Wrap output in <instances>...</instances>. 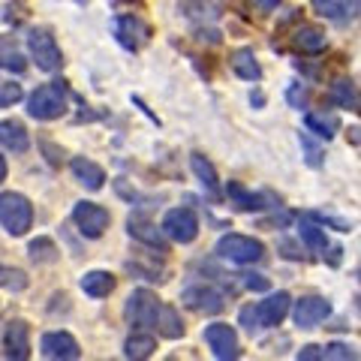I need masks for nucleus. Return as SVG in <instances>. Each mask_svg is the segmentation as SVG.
I'll return each mask as SVG.
<instances>
[{
	"label": "nucleus",
	"mask_w": 361,
	"mask_h": 361,
	"mask_svg": "<svg viewBox=\"0 0 361 361\" xmlns=\"http://www.w3.org/2000/svg\"><path fill=\"white\" fill-rule=\"evenodd\" d=\"M27 111L37 121H58L66 111V85L51 82V85L37 87L27 99Z\"/></svg>",
	"instance_id": "1"
},
{
	"label": "nucleus",
	"mask_w": 361,
	"mask_h": 361,
	"mask_svg": "<svg viewBox=\"0 0 361 361\" xmlns=\"http://www.w3.org/2000/svg\"><path fill=\"white\" fill-rule=\"evenodd\" d=\"M0 226L9 235H25L33 226V205L21 193H0Z\"/></svg>",
	"instance_id": "2"
},
{
	"label": "nucleus",
	"mask_w": 361,
	"mask_h": 361,
	"mask_svg": "<svg viewBox=\"0 0 361 361\" xmlns=\"http://www.w3.org/2000/svg\"><path fill=\"white\" fill-rule=\"evenodd\" d=\"M160 310H163V304H160V298H157L154 292L135 289L133 295L127 298L123 316H127V322L135 325V329H154V325L160 322Z\"/></svg>",
	"instance_id": "3"
},
{
	"label": "nucleus",
	"mask_w": 361,
	"mask_h": 361,
	"mask_svg": "<svg viewBox=\"0 0 361 361\" xmlns=\"http://www.w3.org/2000/svg\"><path fill=\"white\" fill-rule=\"evenodd\" d=\"M217 256L229 259L235 265H253L265 256V244L256 238H247V235H223L217 241Z\"/></svg>",
	"instance_id": "4"
},
{
	"label": "nucleus",
	"mask_w": 361,
	"mask_h": 361,
	"mask_svg": "<svg viewBox=\"0 0 361 361\" xmlns=\"http://www.w3.org/2000/svg\"><path fill=\"white\" fill-rule=\"evenodd\" d=\"M27 49H30V58L37 61V66L42 73H58L61 66H63V54L58 49V42H54V37L49 30H30V37H27Z\"/></svg>",
	"instance_id": "5"
},
{
	"label": "nucleus",
	"mask_w": 361,
	"mask_h": 361,
	"mask_svg": "<svg viewBox=\"0 0 361 361\" xmlns=\"http://www.w3.org/2000/svg\"><path fill=\"white\" fill-rule=\"evenodd\" d=\"M180 301H184V307L196 310V313H205V316H214L226 307V295L211 286V283H196V286H187L180 292Z\"/></svg>",
	"instance_id": "6"
},
{
	"label": "nucleus",
	"mask_w": 361,
	"mask_h": 361,
	"mask_svg": "<svg viewBox=\"0 0 361 361\" xmlns=\"http://www.w3.org/2000/svg\"><path fill=\"white\" fill-rule=\"evenodd\" d=\"M163 232L169 241H178V244H190L196 241L199 235V217L193 208H172L163 220Z\"/></svg>",
	"instance_id": "7"
},
{
	"label": "nucleus",
	"mask_w": 361,
	"mask_h": 361,
	"mask_svg": "<svg viewBox=\"0 0 361 361\" xmlns=\"http://www.w3.org/2000/svg\"><path fill=\"white\" fill-rule=\"evenodd\" d=\"M73 220L78 226V232L85 235V238H99L106 229H109V211L103 205H97V202H78L73 208Z\"/></svg>",
	"instance_id": "8"
},
{
	"label": "nucleus",
	"mask_w": 361,
	"mask_h": 361,
	"mask_svg": "<svg viewBox=\"0 0 361 361\" xmlns=\"http://www.w3.org/2000/svg\"><path fill=\"white\" fill-rule=\"evenodd\" d=\"M205 343L211 346L214 358L220 361H235L241 355V346H238V334H235L232 325L226 322H214L205 329Z\"/></svg>",
	"instance_id": "9"
},
{
	"label": "nucleus",
	"mask_w": 361,
	"mask_h": 361,
	"mask_svg": "<svg viewBox=\"0 0 361 361\" xmlns=\"http://www.w3.org/2000/svg\"><path fill=\"white\" fill-rule=\"evenodd\" d=\"M39 349H42V355L51 358V361H75L78 355H82L78 341L66 331H49L39 341Z\"/></svg>",
	"instance_id": "10"
},
{
	"label": "nucleus",
	"mask_w": 361,
	"mask_h": 361,
	"mask_svg": "<svg viewBox=\"0 0 361 361\" xmlns=\"http://www.w3.org/2000/svg\"><path fill=\"white\" fill-rule=\"evenodd\" d=\"M331 313V304L319 298V295H304L301 301H295V310H292V319H295L298 329H316L325 316Z\"/></svg>",
	"instance_id": "11"
},
{
	"label": "nucleus",
	"mask_w": 361,
	"mask_h": 361,
	"mask_svg": "<svg viewBox=\"0 0 361 361\" xmlns=\"http://www.w3.org/2000/svg\"><path fill=\"white\" fill-rule=\"evenodd\" d=\"M4 353H6V358H13V361L30 358V329H27L25 319H13L6 325V331H4Z\"/></svg>",
	"instance_id": "12"
},
{
	"label": "nucleus",
	"mask_w": 361,
	"mask_h": 361,
	"mask_svg": "<svg viewBox=\"0 0 361 361\" xmlns=\"http://www.w3.org/2000/svg\"><path fill=\"white\" fill-rule=\"evenodd\" d=\"M289 292H274V295H268L265 301H259L256 304V310H259V322H262V329H274V325H280L286 319V313H289Z\"/></svg>",
	"instance_id": "13"
},
{
	"label": "nucleus",
	"mask_w": 361,
	"mask_h": 361,
	"mask_svg": "<svg viewBox=\"0 0 361 361\" xmlns=\"http://www.w3.org/2000/svg\"><path fill=\"white\" fill-rule=\"evenodd\" d=\"M127 232L133 235L135 241H142V244L154 247V250L166 253V232H163V229H157L154 223L142 220V217H130V220H127Z\"/></svg>",
	"instance_id": "14"
},
{
	"label": "nucleus",
	"mask_w": 361,
	"mask_h": 361,
	"mask_svg": "<svg viewBox=\"0 0 361 361\" xmlns=\"http://www.w3.org/2000/svg\"><path fill=\"white\" fill-rule=\"evenodd\" d=\"M70 169H73V175H75V180H78L82 187H87V190H103L106 172H103V169H99L94 160H85V157H73Z\"/></svg>",
	"instance_id": "15"
},
{
	"label": "nucleus",
	"mask_w": 361,
	"mask_h": 361,
	"mask_svg": "<svg viewBox=\"0 0 361 361\" xmlns=\"http://www.w3.org/2000/svg\"><path fill=\"white\" fill-rule=\"evenodd\" d=\"M0 145L13 154H25L30 148V135L18 121H0Z\"/></svg>",
	"instance_id": "16"
},
{
	"label": "nucleus",
	"mask_w": 361,
	"mask_h": 361,
	"mask_svg": "<svg viewBox=\"0 0 361 361\" xmlns=\"http://www.w3.org/2000/svg\"><path fill=\"white\" fill-rule=\"evenodd\" d=\"M115 274H109V271H87L82 277V292L90 298H109L111 292H115Z\"/></svg>",
	"instance_id": "17"
},
{
	"label": "nucleus",
	"mask_w": 361,
	"mask_h": 361,
	"mask_svg": "<svg viewBox=\"0 0 361 361\" xmlns=\"http://www.w3.org/2000/svg\"><path fill=\"white\" fill-rule=\"evenodd\" d=\"M292 45H295L301 54H319V51H325L329 39H325V33H322L319 27L301 25V27L295 30V37H292Z\"/></svg>",
	"instance_id": "18"
},
{
	"label": "nucleus",
	"mask_w": 361,
	"mask_h": 361,
	"mask_svg": "<svg viewBox=\"0 0 361 361\" xmlns=\"http://www.w3.org/2000/svg\"><path fill=\"white\" fill-rule=\"evenodd\" d=\"M232 70L238 78H244V82H259L262 78V66H259L256 61V54L253 49H238V51H232Z\"/></svg>",
	"instance_id": "19"
},
{
	"label": "nucleus",
	"mask_w": 361,
	"mask_h": 361,
	"mask_svg": "<svg viewBox=\"0 0 361 361\" xmlns=\"http://www.w3.org/2000/svg\"><path fill=\"white\" fill-rule=\"evenodd\" d=\"M190 166H193V175L199 178V184L208 190L211 196H220V178H217V169L208 157L202 154H190Z\"/></svg>",
	"instance_id": "20"
},
{
	"label": "nucleus",
	"mask_w": 361,
	"mask_h": 361,
	"mask_svg": "<svg viewBox=\"0 0 361 361\" xmlns=\"http://www.w3.org/2000/svg\"><path fill=\"white\" fill-rule=\"evenodd\" d=\"M226 196H229V202L238 211H262V208H268L265 205V196L250 193V190L241 187L238 180H229V187H226Z\"/></svg>",
	"instance_id": "21"
},
{
	"label": "nucleus",
	"mask_w": 361,
	"mask_h": 361,
	"mask_svg": "<svg viewBox=\"0 0 361 361\" xmlns=\"http://www.w3.org/2000/svg\"><path fill=\"white\" fill-rule=\"evenodd\" d=\"M331 103L349 109V111H361V97H358V87L349 82V78H337L331 85Z\"/></svg>",
	"instance_id": "22"
},
{
	"label": "nucleus",
	"mask_w": 361,
	"mask_h": 361,
	"mask_svg": "<svg viewBox=\"0 0 361 361\" xmlns=\"http://www.w3.org/2000/svg\"><path fill=\"white\" fill-rule=\"evenodd\" d=\"M0 70H9V73H25L27 70L25 54L18 51L13 37H0Z\"/></svg>",
	"instance_id": "23"
},
{
	"label": "nucleus",
	"mask_w": 361,
	"mask_h": 361,
	"mask_svg": "<svg viewBox=\"0 0 361 361\" xmlns=\"http://www.w3.org/2000/svg\"><path fill=\"white\" fill-rule=\"evenodd\" d=\"M154 349H157V341L151 334H133V337H127V343H123V355L133 361H142V358H151Z\"/></svg>",
	"instance_id": "24"
},
{
	"label": "nucleus",
	"mask_w": 361,
	"mask_h": 361,
	"mask_svg": "<svg viewBox=\"0 0 361 361\" xmlns=\"http://www.w3.org/2000/svg\"><path fill=\"white\" fill-rule=\"evenodd\" d=\"M115 30H118V37H121V42L127 45V49H139L142 37H148V30H145L135 18H121L115 25Z\"/></svg>",
	"instance_id": "25"
},
{
	"label": "nucleus",
	"mask_w": 361,
	"mask_h": 361,
	"mask_svg": "<svg viewBox=\"0 0 361 361\" xmlns=\"http://www.w3.org/2000/svg\"><path fill=\"white\" fill-rule=\"evenodd\" d=\"M157 329H160V334L169 337V341L184 337V322H180V316H178L175 307H163L160 310V322H157Z\"/></svg>",
	"instance_id": "26"
},
{
	"label": "nucleus",
	"mask_w": 361,
	"mask_h": 361,
	"mask_svg": "<svg viewBox=\"0 0 361 361\" xmlns=\"http://www.w3.org/2000/svg\"><path fill=\"white\" fill-rule=\"evenodd\" d=\"M30 259L33 262H39V265H51V262H58V247H54L51 238H37V241H30Z\"/></svg>",
	"instance_id": "27"
},
{
	"label": "nucleus",
	"mask_w": 361,
	"mask_h": 361,
	"mask_svg": "<svg viewBox=\"0 0 361 361\" xmlns=\"http://www.w3.org/2000/svg\"><path fill=\"white\" fill-rule=\"evenodd\" d=\"M298 238H301L304 244H307L310 250H325V244H329V241H325V232L319 229V226L307 223V220H304V223L298 226Z\"/></svg>",
	"instance_id": "28"
},
{
	"label": "nucleus",
	"mask_w": 361,
	"mask_h": 361,
	"mask_svg": "<svg viewBox=\"0 0 361 361\" xmlns=\"http://www.w3.org/2000/svg\"><path fill=\"white\" fill-rule=\"evenodd\" d=\"M346 0H313V9H316V16H322V18H331V21H341L346 16Z\"/></svg>",
	"instance_id": "29"
},
{
	"label": "nucleus",
	"mask_w": 361,
	"mask_h": 361,
	"mask_svg": "<svg viewBox=\"0 0 361 361\" xmlns=\"http://www.w3.org/2000/svg\"><path fill=\"white\" fill-rule=\"evenodd\" d=\"M0 286L9 289V292H21V289H27V274L18 268L0 265Z\"/></svg>",
	"instance_id": "30"
},
{
	"label": "nucleus",
	"mask_w": 361,
	"mask_h": 361,
	"mask_svg": "<svg viewBox=\"0 0 361 361\" xmlns=\"http://www.w3.org/2000/svg\"><path fill=\"white\" fill-rule=\"evenodd\" d=\"M304 123H307V130L316 133L319 139H331L334 130H337V121L334 118H322V115H313V111L304 118Z\"/></svg>",
	"instance_id": "31"
},
{
	"label": "nucleus",
	"mask_w": 361,
	"mask_h": 361,
	"mask_svg": "<svg viewBox=\"0 0 361 361\" xmlns=\"http://www.w3.org/2000/svg\"><path fill=\"white\" fill-rule=\"evenodd\" d=\"M21 97H25V90H21V85H16V82H6V78H0V109L16 106Z\"/></svg>",
	"instance_id": "32"
},
{
	"label": "nucleus",
	"mask_w": 361,
	"mask_h": 361,
	"mask_svg": "<svg viewBox=\"0 0 361 361\" xmlns=\"http://www.w3.org/2000/svg\"><path fill=\"white\" fill-rule=\"evenodd\" d=\"M325 358H337V361H353L355 353L346 343H329L325 346Z\"/></svg>",
	"instance_id": "33"
},
{
	"label": "nucleus",
	"mask_w": 361,
	"mask_h": 361,
	"mask_svg": "<svg viewBox=\"0 0 361 361\" xmlns=\"http://www.w3.org/2000/svg\"><path fill=\"white\" fill-rule=\"evenodd\" d=\"M241 325H244V329L250 331V334L262 329V322H259V310H256V307H244V310H241Z\"/></svg>",
	"instance_id": "34"
},
{
	"label": "nucleus",
	"mask_w": 361,
	"mask_h": 361,
	"mask_svg": "<svg viewBox=\"0 0 361 361\" xmlns=\"http://www.w3.org/2000/svg\"><path fill=\"white\" fill-rule=\"evenodd\" d=\"M301 148L307 151V163H310V166H319V163H322V154H319V148H316V145L310 142L307 133H301Z\"/></svg>",
	"instance_id": "35"
},
{
	"label": "nucleus",
	"mask_w": 361,
	"mask_h": 361,
	"mask_svg": "<svg viewBox=\"0 0 361 361\" xmlns=\"http://www.w3.org/2000/svg\"><path fill=\"white\" fill-rule=\"evenodd\" d=\"M244 277V286L247 289H253V292H268V277H262V274H241Z\"/></svg>",
	"instance_id": "36"
},
{
	"label": "nucleus",
	"mask_w": 361,
	"mask_h": 361,
	"mask_svg": "<svg viewBox=\"0 0 361 361\" xmlns=\"http://www.w3.org/2000/svg\"><path fill=\"white\" fill-rule=\"evenodd\" d=\"M286 99L295 109H304L307 106V87H289V94H286Z\"/></svg>",
	"instance_id": "37"
},
{
	"label": "nucleus",
	"mask_w": 361,
	"mask_h": 361,
	"mask_svg": "<svg viewBox=\"0 0 361 361\" xmlns=\"http://www.w3.org/2000/svg\"><path fill=\"white\" fill-rule=\"evenodd\" d=\"M298 361H310V358H325V346H304V349H298V355H295Z\"/></svg>",
	"instance_id": "38"
},
{
	"label": "nucleus",
	"mask_w": 361,
	"mask_h": 361,
	"mask_svg": "<svg viewBox=\"0 0 361 361\" xmlns=\"http://www.w3.org/2000/svg\"><path fill=\"white\" fill-rule=\"evenodd\" d=\"M277 4H280V0H253V6L262 9V13H271V9H274Z\"/></svg>",
	"instance_id": "39"
},
{
	"label": "nucleus",
	"mask_w": 361,
	"mask_h": 361,
	"mask_svg": "<svg viewBox=\"0 0 361 361\" xmlns=\"http://www.w3.org/2000/svg\"><path fill=\"white\" fill-rule=\"evenodd\" d=\"M4 180H6V157L0 154V184H4Z\"/></svg>",
	"instance_id": "40"
},
{
	"label": "nucleus",
	"mask_w": 361,
	"mask_h": 361,
	"mask_svg": "<svg viewBox=\"0 0 361 361\" xmlns=\"http://www.w3.org/2000/svg\"><path fill=\"white\" fill-rule=\"evenodd\" d=\"M353 6L358 9V13H361V0H353Z\"/></svg>",
	"instance_id": "41"
}]
</instances>
